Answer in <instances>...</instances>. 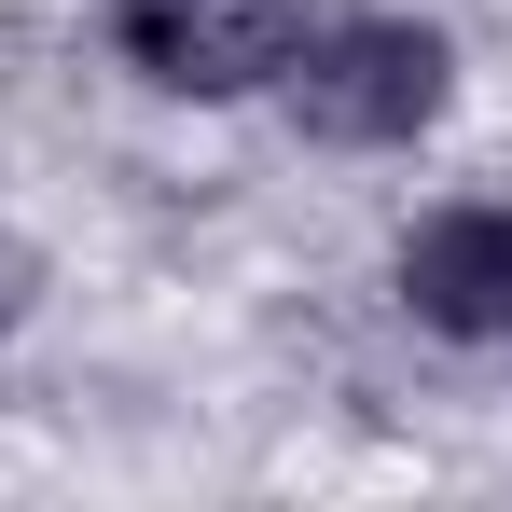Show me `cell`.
<instances>
[{
	"label": "cell",
	"instance_id": "2",
	"mask_svg": "<svg viewBox=\"0 0 512 512\" xmlns=\"http://www.w3.org/2000/svg\"><path fill=\"white\" fill-rule=\"evenodd\" d=\"M305 28H319V0H111L125 70L167 84V97H250V84H277V70L305 56Z\"/></svg>",
	"mask_w": 512,
	"mask_h": 512
},
{
	"label": "cell",
	"instance_id": "1",
	"mask_svg": "<svg viewBox=\"0 0 512 512\" xmlns=\"http://www.w3.org/2000/svg\"><path fill=\"white\" fill-rule=\"evenodd\" d=\"M277 84H291V111H305V139L388 153V139H416L429 111H443L457 56H443V28H416V14H319Z\"/></svg>",
	"mask_w": 512,
	"mask_h": 512
},
{
	"label": "cell",
	"instance_id": "3",
	"mask_svg": "<svg viewBox=\"0 0 512 512\" xmlns=\"http://www.w3.org/2000/svg\"><path fill=\"white\" fill-rule=\"evenodd\" d=\"M402 305L457 346H499L512 333V208H429L402 236Z\"/></svg>",
	"mask_w": 512,
	"mask_h": 512
}]
</instances>
